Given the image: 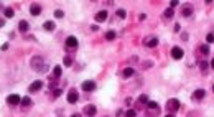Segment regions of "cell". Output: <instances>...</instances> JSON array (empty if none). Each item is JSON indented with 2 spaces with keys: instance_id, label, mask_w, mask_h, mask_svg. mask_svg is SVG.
I'll return each instance as SVG.
<instances>
[{
  "instance_id": "603a6c76",
  "label": "cell",
  "mask_w": 214,
  "mask_h": 117,
  "mask_svg": "<svg viewBox=\"0 0 214 117\" xmlns=\"http://www.w3.org/2000/svg\"><path fill=\"white\" fill-rule=\"evenodd\" d=\"M117 17H119V18H125V17H127L125 10H124V8H119V10H117Z\"/></svg>"
},
{
  "instance_id": "3957f363",
  "label": "cell",
  "mask_w": 214,
  "mask_h": 117,
  "mask_svg": "<svg viewBox=\"0 0 214 117\" xmlns=\"http://www.w3.org/2000/svg\"><path fill=\"white\" fill-rule=\"evenodd\" d=\"M21 102V98L18 96V94H10L7 98V104L12 106V107H15V106H18Z\"/></svg>"
},
{
  "instance_id": "7c38bea8",
  "label": "cell",
  "mask_w": 214,
  "mask_h": 117,
  "mask_svg": "<svg viewBox=\"0 0 214 117\" xmlns=\"http://www.w3.org/2000/svg\"><path fill=\"white\" fill-rule=\"evenodd\" d=\"M104 20H107V10H100V12L96 13V22H104Z\"/></svg>"
},
{
  "instance_id": "44dd1931",
  "label": "cell",
  "mask_w": 214,
  "mask_h": 117,
  "mask_svg": "<svg viewBox=\"0 0 214 117\" xmlns=\"http://www.w3.org/2000/svg\"><path fill=\"white\" fill-rule=\"evenodd\" d=\"M53 76H54V78H60V76H61V68H60V66H54V68H53Z\"/></svg>"
},
{
  "instance_id": "30bf717a",
  "label": "cell",
  "mask_w": 214,
  "mask_h": 117,
  "mask_svg": "<svg viewBox=\"0 0 214 117\" xmlns=\"http://www.w3.org/2000/svg\"><path fill=\"white\" fill-rule=\"evenodd\" d=\"M28 28H30V25H28L27 20H20V22H18V30H20L21 33H27Z\"/></svg>"
},
{
  "instance_id": "8d00e7d4",
  "label": "cell",
  "mask_w": 214,
  "mask_h": 117,
  "mask_svg": "<svg viewBox=\"0 0 214 117\" xmlns=\"http://www.w3.org/2000/svg\"><path fill=\"white\" fill-rule=\"evenodd\" d=\"M97 28H99L97 25H92V26H91V30H92V32H97Z\"/></svg>"
},
{
  "instance_id": "4fadbf2b",
  "label": "cell",
  "mask_w": 214,
  "mask_h": 117,
  "mask_svg": "<svg viewBox=\"0 0 214 117\" xmlns=\"http://www.w3.org/2000/svg\"><path fill=\"white\" fill-rule=\"evenodd\" d=\"M145 45L148 48H155V46L158 45V38H155V36H150L148 40H145Z\"/></svg>"
},
{
  "instance_id": "d6a6232c",
  "label": "cell",
  "mask_w": 214,
  "mask_h": 117,
  "mask_svg": "<svg viewBox=\"0 0 214 117\" xmlns=\"http://www.w3.org/2000/svg\"><path fill=\"white\" fill-rule=\"evenodd\" d=\"M181 40H183V41H188V33H183V35H181Z\"/></svg>"
},
{
  "instance_id": "ac0fdd59",
  "label": "cell",
  "mask_w": 214,
  "mask_h": 117,
  "mask_svg": "<svg viewBox=\"0 0 214 117\" xmlns=\"http://www.w3.org/2000/svg\"><path fill=\"white\" fill-rule=\"evenodd\" d=\"M203 98H204V91H203V89H198V91H194L193 99H196V101H198V99H203Z\"/></svg>"
},
{
  "instance_id": "83f0119b",
  "label": "cell",
  "mask_w": 214,
  "mask_h": 117,
  "mask_svg": "<svg viewBox=\"0 0 214 117\" xmlns=\"http://www.w3.org/2000/svg\"><path fill=\"white\" fill-rule=\"evenodd\" d=\"M54 17H56V18H63V17H64V12H63V10H56V12H54Z\"/></svg>"
},
{
  "instance_id": "7402d4cb",
  "label": "cell",
  "mask_w": 214,
  "mask_h": 117,
  "mask_svg": "<svg viewBox=\"0 0 214 117\" xmlns=\"http://www.w3.org/2000/svg\"><path fill=\"white\" fill-rule=\"evenodd\" d=\"M63 63H64V66H68V68H69V66L73 65V58H71V56H66V58L63 59Z\"/></svg>"
},
{
  "instance_id": "8fae6325",
  "label": "cell",
  "mask_w": 214,
  "mask_h": 117,
  "mask_svg": "<svg viewBox=\"0 0 214 117\" xmlns=\"http://www.w3.org/2000/svg\"><path fill=\"white\" fill-rule=\"evenodd\" d=\"M30 13H31L33 17H38V15L41 13V7L38 5V3H33V5L30 7Z\"/></svg>"
},
{
  "instance_id": "e0dca14e",
  "label": "cell",
  "mask_w": 214,
  "mask_h": 117,
  "mask_svg": "<svg viewBox=\"0 0 214 117\" xmlns=\"http://www.w3.org/2000/svg\"><path fill=\"white\" fill-rule=\"evenodd\" d=\"M134 74H135L134 68H125V69H124V78H132Z\"/></svg>"
},
{
  "instance_id": "6da1fadb",
  "label": "cell",
  "mask_w": 214,
  "mask_h": 117,
  "mask_svg": "<svg viewBox=\"0 0 214 117\" xmlns=\"http://www.w3.org/2000/svg\"><path fill=\"white\" fill-rule=\"evenodd\" d=\"M30 65H31V69L36 73H41L46 69V65H45V58H41V56H33L31 61H30Z\"/></svg>"
},
{
  "instance_id": "f1b7e54d",
  "label": "cell",
  "mask_w": 214,
  "mask_h": 117,
  "mask_svg": "<svg viewBox=\"0 0 214 117\" xmlns=\"http://www.w3.org/2000/svg\"><path fill=\"white\" fill-rule=\"evenodd\" d=\"M207 65H209L207 61H201V63H199V66H201V69H203V71H206V69H207Z\"/></svg>"
},
{
  "instance_id": "d6986e66",
  "label": "cell",
  "mask_w": 214,
  "mask_h": 117,
  "mask_svg": "<svg viewBox=\"0 0 214 117\" xmlns=\"http://www.w3.org/2000/svg\"><path fill=\"white\" fill-rule=\"evenodd\" d=\"M3 15H5V18H12V17L15 15L13 8H10V7H8V8H5V10H3Z\"/></svg>"
},
{
  "instance_id": "4dcf8cb0",
  "label": "cell",
  "mask_w": 214,
  "mask_h": 117,
  "mask_svg": "<svg viewBox=\"0 0 214 117\" xmlns=\"http://www.w3.org/2000/svg\"><path fill=\"white\" fill-rule=\"evenodd\" d=\"M125 116H127V117H135V116H137V112L130 109V111H127V112H125Z\"/></svg>"
},
{
  "instance_id": "ffe728a7",
  "label": "cell",
  "mask_w": 214,
  "mask_h": 117,
  "mask_svg": "<svg viewBox=\"0 0 214 117\" xmlns=\"http://www.w3.org/2000/svg\"><path fill=\"white\" fill-rule=\"evenodd\" d=\"M31 104H33V102H31V99H30V98H23V99H21V106H23V107H30Z\"/></svg>"
},
{
  "instance_id": "836d02e7",
  "label": "cell",
  "mask_w": 214,
  "mask_h": 117,
  "mask_svg": "<svg viewBox=\"0 0 214 117\" xmlns=\"http://www.w3.org/2000/svg\"><path fill=\"white\" fill-rule=\"evenodd\" d=\"M2 50H3V51H5V50H8V43H3V45H2Z\"/></svg>"
},
{
  "instance_id": "5b68a950",
  "label": "cell",
  "mask_w": 214,
  "mask_h": 117,
  "mask_svg": "<svg viewBox=\"0 0 214 117\" xmlns=\"http://www.w3.org/2000/svg\"><path fill=\"white\" fill-rule=\"evenodd\" d=\"M41 87H43V83L38 79V81H33L31 84L28 86V91L30 92H38V91H41Z\"/></svg>"
},
{
  "instance_id": "cb8c5ba5",
  "label": "cell",
  "mask_w": 214,
  "mask_h": 117,
  "mask_svg": "<svg viewBox=\"0 0 214 117\" xmlns=\"http://www.w3.org/2000/svg\"><path fill=\"white\" fill-rule=\"evenodd\" d=\"M206 41H207V43H214V32L207 33V36H206Z\"/></svg>"
},
{
  "instance_id": "2e32d148",
  "label": "cell",
  "mask_w": 214,
  "mask_h": 117,
  "mask_svg": "<svg viewBox=\"0 0 214 117\" xmlns=\"http://www.w3.org/2000/svg\"><path fill=\"white\" fill-rule=\"evenodd\" d=\"M183 17H191V13H193V7L191 5H186V7H183Z\"/></svg>"
},
{
  "instance_id": "9c48e42d",
  "label": "cell",
  "mask_w": 214,
  "mask_h": 117,
  "mask_svg": "<svg viewBox=\"0 0 214 117\" xmlns=\"http://www.w3.org/2000/svg\"><path fill=\"white\" fill-rule=\"evenodd\" d=\"M66 46L68 48H78V38L76 36H68L66 38Z\"/></svg>"
},
{
  "instance_id": "7a4b0ae2",
  "label": "cell",
  "mask_w": 214,
  "mask_h": 117,
  "mask_svg": "<svg viewBox=\"0 0 214 117\" xmlns=\"http://www.w3.org/2000/svg\"><path fill=\"white\" fill-rule=\"evenodd\" d=\"M167 109L170 111V114H171V112H176L180 109V101H178V99H170L167 102Z\"/></svg>"
},
{
  "instance_id": "f35d334b",
  "label": "cell",
  "mask_w": 214,
  "mask_h": 117,
  "mask_svg": "<svg viewBox=\"0 0 214 117\" xmlns=\"http://www.w3.org/2000/svg\"><path fill=\"white\" fill-rule=\"evenodd\" d=\"M211 68L214 69V58H213V61H211Z\"/></svg>"
},
{
  "instance_id": "1f68e13d",
  "label": "cell",
  "mask_w": 214,
  "mask_h": 117,
  "mask_svg": "<svg viewBox=\"0 0 214 117\" xmlns=\"http://www.w3.org/2000/svg\"><path fill=\"white\" fill-rule=\"evenodd\" d=\"M60 94H61V89H54V91H53V98H60Z\"/></svg>"
},
{
  "instance_id": "f546056e",
  "label": "cell",
  "mask_w": 214,
  "mask_h": 117,
  "mask_svg": "<svg viewBox=\"0 0 214 117\" xmlns=\"http://www.w3.org/2000/svg\"><path fill=\"white\" fill-rule=\"evenodd\" d=\"M138 102H140V104H145V102H148V98L147 96H140V98H138Z\"/></svg>"
},
{
  "instance_id": "74e56055",
  "label": "cell",
  "mask_w": 214,
  "mask_h": 117,
  "mask_svg": "<svg viewBox=\"0 0 214 117\" xmlns=\"http://www.w3.org/2000/svg\"><path fill=\"white\" fill-rule=\"evenodd\" d=\"M71 117H81V114H78V112H76V114H73Z\"/></svg>"
},
{
  "instance_id": "4316f807",
  "label": "cell",
  "mask_w": 214,
  "mask_h": 117,
  "mask_svg": "<svg viewBox=\"0 0 214 117\" xmlns=\"http://www.w3.org/2000/svg\"><path fill=\"white\" fill-rule=\"evenodd\" d=\"M147 107L153 111V109H156V102H155V101H148V102H147Z\"/></svg>"
},
{
  "instance_id": "9a60e30c",
  "label": "cell",
  "mask_w": 214,
  "mask_h": 117,
  "mask_svg": "<svg viewBox=\"0 0 214 117\" xmlns=\"http://www.w3.org/2000/svg\"><path fill=\"white\" fill-rule=\"evenodd\" d=\"M104 36H106V40H107V41H112V40H115V36H117V33H115L114 30H109V32H106V35H104Z\"/></svg>"
},
{
  "instance_id": "60d3db41",
  "label": "cell",
  "mask_w": 214,
  "mask_h": 117,
  "mask_svg": "<svg viewBox=\"0 0 214 117\" xmlns=\"http://www.w3.org/2000/svg\"><path fill=\"white\" fill-rule=\"evenodd\" d=\"M213 91H214V86H213Z\"/></svg>"
},
{
  "instance_id": "d4e9b609",
  "label": "cell",
  "mask_w": 214,
  "mask_h": 117,
  "mask_svg": "<svg viewBox=\"0 0 214 117\" xmlns=\"http://www.w3.org/2000/svg\"><path fill=\"white\" fill-rule=\"evenodd\" d=\"M199 51L203 53V54H207V53H209V46H207V45H203V46H199Z\"/></svg>"
},
{
  "instance_id": "e575fe53",
  "label": "cell",
  "mask_w": 214,
  "mask_h": 117,
  "mask_svg": "<svg viewBox=\"0 0 214 117\" xmlns=\"http://www.w3.org/2000/svg\"><path fill=\"white\" fill-rule=\"evenodd\" d=\"M152 66V61H148V63H143V68H150Z\"/></svg>"
},
{
  "instance_id": "5bb4252c",
  "label": "cell",
  "mask_w": 214,
  "mask_h": 117,
  "mask_svg": "<svg viewBox=\"0 0 214 117\" xmlns=\"http://www.w3.org/2000/svg\"><path fill=\"white\" fill-rule=\"evenodd\" d=\"M45 30L46 32H53L54 28H56V25H54V22H51V20H48V22H45Z\"/></svg>"
},
{
  "instance_id": "8992f818",
  "label": "cell",
  "mask_w": 214,
  "mask_h": 117,
  "mask_svg": "<svg viewBox=\"0 0 214 117\" xmlns=\"http://www.w3.org/2000/svg\"><path fill=\"white\" fill-rule=\"evenodd\" d=\"M183 54H185V53H183V50H181L180 46H173V48H171V58L173 59H181Z\"/></svg>"
},
{
  "instance_id": "277c9868",
  "label": "cell",
  "mask_w": 214,
  "mask_h": 117,
  "mask_svg": "<svg viewBox=\"0 0 214 117\" xmlns=\"http://www.w3.org/2000/svg\"><path fill=\"white\" fill-rule=\"evenodd\" d=\"M78 99H79V94H78L76 89H71V91L68 92V102H69V104H76Z\"/></svg>"
},
{
  "instance_id": "ab89813d",
  "label": "cell",
  "mask_w": 214,
  "mask_h": 117,
  "mask_svg": "<svg viewBox=\"0 0 214 117\" xmlns=\"http://www.w3.org/2000/svg\"><path fill=\"white\" fill-rule=\"evenodd\" d=\"M167 117H175V116H173V114H168V116H167Z\"/></svg>"
},
{
  "instance_id": "52a82bcc",
  "label": "cell",
  "mask_w": 214,
  "mask_h": 117,
  "mask_svg": "<svg viewBox=\"0 0 214 117\" xmlns=\"http://www.w3.org/2000/svg\"><path fill=\"white\" fill-rule=\"evenodd\" d=\"M84 114H86V116H89V117H94L96 114H97V107H96L94 104L86 106V107H84Z\"/></svg>"
},
{
  "instance_id": "d590c367",
  "label": "cell",
  "mask_w": 214,
  "mask_h": 117,
  "mask_svg": "<svg viewBox=\"0 0 214 117\" xmlns=\"http://www.w3.org/2000/svg\"><path fill=\"white\" fill-rule=\"evenodd\" d=\"M2 26H5V20L3 18H0V28H2Z\"/></svg>"
},
{
  "instance_id": "ba28073f",
  "label": "cell",
  "mask_w": 214,
  "mask_h": 117,
  "mask_svg": "<svg viewBox=\"0 0 214 117\" xmlns=\"http://www.w3.org/2000/svg\"><path fill=\"white\" fill-rule=\"evenodd\" d=\"M94 89H96V83H94V81H84V83H82V91L92 92Z\"/></svg>"
},
{
  "instance_id": "484cf974",
  "label": "cell",
  "mask_w": 214,
  "mask_h": 117,
  "mask_svg": "<svg viewBox=\"0 0 214 117\" xmlns=\"http://www.w3.org/2000/svg\"><path fill=\"white\" fill-rule=\"evenodd\" d=\"M173 17V8H167L165 10V18H171Z\"/></svg>"
}]
</instances>
